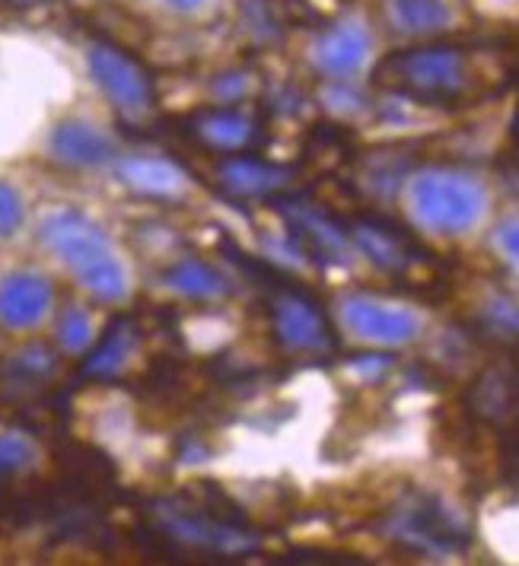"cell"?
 Masks as SVG:
<instances>
[{"label": "cell", "instance_id": "obj_1", "mask_svg": "<svg viewBox=\"0 0 519 566\" xmlns=\"http://www.w3.org/2000/svg\"><path fill=\"white\" fill-rule=\"evenodd\" d=\"M376 83L415 103L453 105L466 103L478 86V77L471 71L466 49L421 45L390 54L376 67Z\"/></svg>", "mask_w": 519, "mask_h": 566}, {"label": "cell", "instance_id": "obj_2", "mask_svg": "<svg viewBox=\"0 0 519 566\" xmlns=\"http://www.w3.org/2000/svg\"><path fill=\"white\" fill-rule=\"evenodd\" d=\"M39 239L52 249L54 255L68 264V271L77 277L93 296L105 303H118L128 293L125 268L115 255L105 232L80 210H54L42 220Z\"/></svg>", "mask_w": 519, "mask_h": 566}, {"label": "cell", "instance_id": "obj_3", "mask_svg": "<svg viewBox=\"0 0 519 566\" xmlns=\"http://www.w3.org/2000/svg\"><path fill=\"white\" fill-rule=\"evenodd\" d=\"M154 518L159 538L176 544L179 551H195L208 557H249L261 547V538L233 515L220 513L210 500L198 496H169L156 500Z\"/></svg>", "mask_w": 519, "mask_h": 566}, {"label": "cell", "instance_id": "obj_4", "mask_svg": "<svg viewBox=\"0 0 519 566\" xmlns=\"http://www.w3.org/2000/svg\"><path fill=\"white\" fill-rule=\"evenodd\" d=\"M408 201L417 223L434 232H466L485 213V188L468 176L427 169L412 181Z\"/></svg>", "mask_w": 519, "mask_h": 566}, {"label": "cell", "instance_id": "obj_5", "mask_svg": "<svg viewBox=\"0 0 519 566\" xmlns=\"http://www.w3.org/2000/svg\"><path fill=\"white\" fill-rule=\"evenodd\" d=\"M386 538L417 554H459L466 551L471 532L443 500L430 493H412L383 522Z\"/></svg>", "mask_w": 519, "mask_h": 566}, {"label": "cell", "instance_id": "obj_6", "mask_svg": "<svg viewBox=\"0 0 519 566\" xmlns=\"http://www.w3.org/2000/svg\"><path fill=\"white\" fill-rule=\"evenodd\" d=\"M271 328L278 344L293 354L325 357L338 347V337L319 306V300L290 283H278L271 296Z\"/></svg>", "mask_w": 519, "mask_h": 566}, {"label": "cell", "instance_id": "obj_7", "mask_svg": "<svg viewBox=\"0 0 519 566\" xmlns=\"http://www.w3.org/2000/svg\"><path fill=\"white\" fill-rule=\"evenodd\" d=\"M347 235L380 271L395 274V277L412 274L417 268L430 264V252L405 227L392 223L386 217L357 213V217L347 220Z\"/></svg>", "mask_w": 519, "mask_h": 566}, {"label": "cell", "instance_id": "obj_8", "mask_svg": "<svg viewBox=\"0 0 519 566\" xmlns=\"http://www.w3.org/2000/svg\"><path fill=\"white\" fill-rule=\"evenodd\" d=\"M90 74L122 115L137 118L154 105V80L147 74V67L128 52H122L118 45L96 42L90 49Z\"/></svg>", "mask_w": 519, "mask_h": 566}, {"label": "cell", "instance_id": "obj_9", "mask_svg": "<svg viewBox=\"0 0 519 566\" xmlns=\"http://www.w3.org/2000/svg\"><path fill=\"white\" fill-rule=\"evenodd\" d=\"M278 210L284 217L290 239L300 252H307L322 264H347V223H338L329 210L315 205V201H278Z\"/></svg>", "mask_w": 519, "mask_h": 566}, {"label": "cell", "instance_id": "obj_10", "mask_svg": "<svg viewBox=\"0 0 519 566\" xmlns=\"http://www.w3.org/2000/svg\"><path fill=\"white\" fill-rule=\"evenodd\" d=\"M341 315H344V325L354 335L373 340V344H408L421 332V322H417L415 312L380 303V300L364 296V293L347 296L341 303Z\"/></svg>", "mask_w": 519, "mask_h": 566}, {"label": "cell", "instance_id": "obj_11", "mask_svg": "<svg viewBox=\"0 0 519 566\" xmlns=\"http://www.w3.org/2000/svg\"><path fill=\"white\" fill-rule=\"evenodd\" d=\"M188 130L201 147L227 156L252 154L264 137L259 118H252L239 108H227V105L224 108H205V112L191 115Z\"/></svg>", "mask_w": 519, "mask_h": 566}, {"label": "cell", "instance_id": "obj_12", "mask_svg": "<svg viewBox=\"0 0 519 566\" xmlns=\"http://www.w3.org/2000/svg\"><path fill=\"white\" fill-rule=\"evenodd\" d=\"M312 57L315 67L332 80L354 77L370 57V32L357 20H341L315 39Z\"/></svg>", "mask_w": 519, "mask_h": 566}, {"label": "cell", "instance_id": "obj_13", "mask_svg": "<svg viewBox=\"0 0 519 566\" xmlns=\"http://www.w3.org/2000/svg\"><path fill=\"white\" fill-rule=\"evenodd\" d=\"M290 169L284 166H271L259 156L252 154H233L227 156L220 166H217V181L227 195L233 198H274L278 191H284L290 185Z\"/></svg>", "mask_w": 519, "mask_h": 566}, {"label": "cell", "instance_id": "obj_14", "mask_svg": "<svg viewBox=\"0 0 519 566\" xmlns=\"http://www.w3.org/2000/svg\"><path fill=\"white\" fill-rule=\"evenodd\" d=\"M52 283L35 271H13L0 281V322L7 328H32L52 306Z\"/></svg>", "mask_w": 519, "mask_h": 566}, {"label": "cell", "instance_id": "obj_15", "mask_svg": "<svg viewBox=\"0 0 519 566\" xmlns=\"http://www.w3.org/2000/svg\"><path fill=\"white\" fill-rule=\"evenodd\" d=\"M468 408L494 427L519 423V369L491 366L468 391Z\"/></svg>", "mask_w": 519, "mask_h": 566}, {"label": "cell", "instance_id": "obj_16", "mask_svg": "<svg viewBox=\"0 0 519 566\" xmlns=\"http://www.w3.org/2000/svg\"><path fill=\"white\" fill-rule=\"evenodd\" d=\"M49 150H52L54 159H61L68 166H103L115 156V144L96 125L71 118V122H61L52 130Z\"/></svg>", "mask_w": 519, "mask_h": 566}, {"label": "cell", "instance_id": "obj_17", "mask_svg": "<svg viewBox=\"0 0 519 566\" xmlns=\"http://www.w3.org/2000/svg\"><path fill=\"white\" fill-rule=\"evenodd\" d=\"M137 344V325L131 315H118L108 328H105L103 340L93 347V354L83 360L80 376L83 379H112L125 369L131 350Z\"/></svg>", "mask_w": 519, "mask_h": 566}, {"label": "cell", "instance_id": "obj_18", "mask_svg": "<svg viewBox=\"0 0 519 566\" xmlns=\"http://www.w3.org/2000/svg\"><path fill=\"white\" fill-rule=\"evenodd\" d=\"M118 179L137 195L147 198H173L183 188V172L166 163V159H154V156H131L118 163Z\"/></svg>", "mask_w": 519, "mask_h": 566}, {"label": "cell", "instance_id": "obj_19", "mask_svg": "<svg viewBox=\"0 0 519 566\" xmlns=\"http://www.w3.org/2000/svg\"><path fill=\"white\" fill-rule=\"evenodd\" d=\"M166 283L183 293L185 300H220L227 293V281L224 274H217L208 261L201 258H179L169 271H166Z\"/></svg>", "mask_w": 519, "mask_h": 566}, {"label": "cell", "instance_id": "obj_20", "mask_svg": "<svg viewBox=\"0 0 519 566\" xmlns=\"http://www.w3.org/2000/svg\"><path fill=\"white\" fill-rule=\"evenodd\" d=\"M392 27L408 35H427L449 23V7L443 0H386Z\"/></svg>", "mask_w": 519, "mask_h": 566}, {"label": "cell", "instance_id": "obj_21", "mask_svg": "<svg viewBox=\"0 0 519 566\" xmlns=\"http://www.w3.org/2000/svg\"><path fill=\"white\" fill-rule=\"evenodd\" d=\"M481 325L500 340H519V303L507 296H494L481 310Z\"/></svg>", "mask_w": 519, "mask_h": 566}, {"label": "cell", "instance_id": "obj_22", "mask_svg": "<svg viewBox=\"0 0 519 566\" xmlns=\"http://www.w3.org/2000/svg\"><path fill=\"white\" fill-rule=\"evenodd\" d=\"M35 462V449L23 433H0V484L23 474Z\"/></svg>", "mask_w": 519, "mask_h": 566}, {"label": "cell", "instance_id": "obj_23", "mask_svg": "<svg viewBox=\"0 0 519 566\" xmlns=\"http://www.w3.org/2000/svg\"><path fill=\"white\" fill-rule=\"evenodd\" d=\"M93 337V325H90V315L80 310V306H68L58 318V340L64 350H83Z\"/></svg>", "mask_w": 519, "mask_h": 566}, {"label": "cell", "instance_id": "obj_24", "mask_svg": "<svg viewBox=\"0 0 519 566\" xmlns=\"http://www.w3.org/2000/svg\"><path fill=\"white\" fill-rule=\"evenodd\" d=\"M23 227V201L17 195V188L0 181V235H10Z\"/></svg>", "mask_w": 519, "mask_h": 566}, {"label": "cell", "instance_id": "obj_25", "mask_svg": "<svg viewBox=\"0 0 519 566\" xmlns=\"http://www.w3.org/2000/svg\"><path fill=\"white\" fill-rule=\"evenodd\" d=\"M214 93H217L224 103H236V99L246 93V77H242V74H224V77L214 83Z\"/></svg>", "mask_w": 519, "mask_h": 566}, {"label": "cell", "instance_id": "obj_26", "mask_svg": "<svg viewBox=\"0 0 519 566\" xmlns=\"http://www.w3.org/2000/svg\"><path fill=\"white\" fill-rule=\"evenodd\" d=\"M497 245L513 261H519V220H507L497 227Z\"/></svg>", "mask_w": 519, "mask_h": 566}, {"label": "cell", "instance_id": "obj_27", "mask_svg": "<svg viewBox=\"0 0 519 566\" xmlns=\"http://www.w3.org/2000/svg\"><path fill=\"white\" fill-rule=\"evenodd\" d=\"M163 3H169L173 10H195V7H201V0H163Z\"/></svg>", "mask_w": 519, "mask_h": 566}, {"label": "cell", "instance_id": "obj_28", "mask_svg": "<svg viewBox=\"0 0 519 566\" xmlns=\"http://www.w3.org/2000/svg\"><path fill=\"white\" fill-rule=\"evenodd\" d=\"M513 134H517V140H519V112H517V118H513Z\"/></svg>", "mask_w": 519, "mask_h": 566}, {"label": "cell", "instance_id": "obj_29", "mask_svg": "<svg viewBox=\"0 0 519 566\" xmlns=\"http://www.w3.org/2000/svg\"><path fill=\"white\" fill-rule=\"evenodd\" d=\"M513 166H517V172H519V154H517V159H513Z\"/></svg>", "mask_w": 519, "mask_h": 566}]
</instances>
